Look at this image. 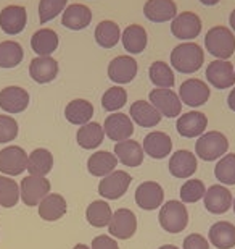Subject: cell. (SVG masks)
Segmentation results:
<instances>
[{"label": "cell", "instance_id": "obj_22", "mask_svg": "<svg viewBox=\"0 0 235 249\" xmlns=\"http://www.w3.org/2000/svg\"><path fill=\"white\" fill-rule=\"evenodd\" d=\"M197 157L190 151H181L174 152L172 157L169 159V172L176 178H188L197 172Z\"/></svg>", "mask_w": 235, "mask_h": 249}, {"label": "cell", "instance_id": "obj_34", "mask_svg": "<svg viewBox=\"0 0 235 249\" xmlns=\"http://www.w3.org/2000/svg\"><path fill=\"white\" fill-rule=\"evenodd\" d=\"M121 39V29H119L118 23L111 21V19H103L95 28V41L100 47L111 49L119 42Z\"/></svg>", "mask_w": 235, "mask_h": 249}, {"label": "cell", "instance_id": "obj_9", "mask_svg": "<svg viewBox=\"0 0 235 249\" xmlns=\"http://www.w3.org/2000/svg\"><path fill=\"white\" fill-rule=\"evenodd\" d=\"M28 168V154L19 146H8L0 151V173L3 175H21Z\"/></svg>", "mask_w": 235, "mask_h": 249}, {"label": "cell", "instance_id": "obj_23", "mask_svg": "<svg viewBox=\"0 0 235 249\" xmlns=\"http://www.w3.org/2000/svg\"><path fill=\"white\" fill-rule=\"evenodd\" d=\"M29 74L36 83L47 84L58 74V62L52 57H36L29 65Z\"/></svg>", "mask_w": 235, "mask_h": 249}, {"label": "cell", "instance_id": "obj_29", "mask_svg": "<svg viewBox=\"0 0 235 249\" xmlns=\"http://www.w3.org/2000/svg\"><path fill=\"white\" fill-rule=\"evenodd\" d=\"M66 201L62 194H48L39 204V215L47 222L60 220L64 213H66Z\"/></svg>", "mask_w": 235, "mask_h": 249}, {"label": "cell", "instance_id": "obj_41", "mask_svg": "<svg viewBox=\"0 0 235 249\" xmlns=\"http://www.w3.org/2000/svg\"><path fill=\"white\" fill-rule=\"evenodd\" d=\"M214 175L224 185H235V154H227L216 163Z\"/></svg>", "mask_w": 235, "mask_h": 249}, {"label": "cell", "instance_id": "obj_8", "mask_svg": "<svg viewBox=\"0 0 235 249\" xmlns=\"http://www.w3.org/2000/svg\"><path fill=\"white\" fill-rule=\"evenodd\" d=\"M171 33L181 41H192L202 33V19L193 12H182L172 19Z\"/></svg>", "mask_w": 235, "mask_h": 249}, {"label": "cell", "instance_id": "obj_40", "mask_svg": "<svg viewBox=\"0 0 235 249\" xmlns=\"http://www.w3.org/2000/svg\"><path fill=\"white\" fill-rule=\"evenodd\" d=\"M126 102H127V92L121 86L110 88L102 96V107L107 112H116L126 106Z\"/></svg>", "mask_w": 235, "mask_h": 249}, {"label": "cell", "instance_id": "obj_35", "mask_svg": "<svg viewBox=\"0 0 235 249\" xmlns=\"http://www.w3.org/2000/svg\"><path fill=\"white\" fill-rule=\"evenodd\" d=\"M103 138H105L103 126L98 123L84 124V126L79 128V131L76 134L78 144L82 149H97L103 142Z\"/></svg>", "mask_w": 235, "mask_h": 249}, {"label": "cell", "instance_id": "obj_13", "mask_svg": "<svg viewBox=\"0 0 235 249\" xmlns=\"http://www.w3.org/2000/svg\"><path fill=\"white\" fill-rule=\"evenodd\" d=\"M208 83L216 89H227L235 84V70L229 60H213L206 68Z\"/></svg>", "mask_w": 235, "mask_h": 249}, {"label": "cell", "instance_id": "obj_43", "mask_svg": "<svg viewBox=\"0 0 235 249\" xmlns=\"http://www.w3.org/2000/svg\"><path fill=\"white\" fill-rule=\"evenodd\" d=\"M204 193H206V188L202 180H188L181 188V199L182 202H197L204 197Z\"/></svg>", "mask_w": 235, "mask_h": 249}, {"label": "cell", "instance_id": "obj_51", "mask_svg": "<svg viewBox=\"0 0 235 249\" xmlns=\"http://www.w3.org/2000/svg\"><path fill=\"white\" fill-rule=\"evenodd\" d=\"M73 249H91V248H89L87 245H76Z\"/></svg>", "mask_w": 235, "mask_h": 249}, {"label": "cell", "instance_id": "obj_27", "mask_svg": "<svg viewBox=\"0 0 235 249\" xmlns=\"http://www.w3.org/2000/svg\"><path fill=\"white\" fill-rule=\"evenodd\" d=\"M131 118L143 128H152L161 122V113L147 101H136L131 106Z\"/></svg>", "mask_w": 235, "mask_h": 249}, {"label": "cell", "instance_id": "obj_21", "mask_svg": "<svg viewBox=\"0 0 235 249\" xmlns=\"http://www.w3.org/2000/svg\"><path fill=\"white\" fill-rule=\"evenodd\" d=\"M208 126V118L202 112H187L177 118V133L184 138L202 136Z\"/></svg>", "mask_w": 235, "mask_h": 249}, {"label": "cell", "instance_id": "obj_12", "mask_svg": "<svg viewBox=\"0 0 235 249\" xmlns=\"http://www.w3.org/2000/svg\"><path fill=\"white\" fill-rule=\"evenodd\" d=\"M132 181V177L123 170H114L108 177H103V180L98 185V194L105 199H119L127 191L129 185Z\"/></svg>", "mask_w": 235, "mask_h": 249}, {"label": "cell", "instance_id": "obj_52", "mask_svg": "<svg viewBox=\"0 0 235 249\" xmlns=\"http://www.w3.org/2000/svg\"><path fill=\"white\" fill-rule=\"evenodd\" d=\"M232 204H234V213H235V199H234V202H232Z\"/></svg>", "mask_w": 235, "mask_h": 249}, {"label": "cell", "instance_id": "obj_44", "mask_svg": "<svg viewBox=\"0 0 235 249\" xmlns=\"http://www.w3.org/2000/svg\"><path fill=\"white\" fill-rule=\"evenodd\" d=\"M18 136V122L8 115H0V144L13 141Z\"/></svg>", "mask_w": 235, "mask_h": 249}, {"label": "cell", "instance_id": "obj_37", "mask_svg": "<svg viewBox=\"0 0 235 249\" xmlns=\"http://www.w3.org/2000/svg\"><path fill=\"white\" fill-rule=\"evenodd\" d=\"M111 207L107 201H94L92 204H89L87 211H86V218L95 228H103L108 227L110 220H111Z\"/></svg>", "mask_w": 235, "mask_h": 249}, {"label": "cell", "instance_id": "obj_20", "mask_svg": "<svg viewBox=\"0 0 235 249\" xmlns=\"http://www.w3.org/2000/svg\"><path fill=\"white\" fill-rule=\"evenodd\" d=\"M204 207L208 212L211 213H226L229 209L232 207V193L227 188L221 185H214L208 188V191L204 193Z\"/></svg>", "mask_w": 235, "mask_h": 249}, {"label": "cell", "instance_id": "obj_32", "mask_svg": "<svg viewBox=\"0 0 235 249\" xmlns=\"http://www.w3.org/2000/svg\"><path fill=\"white\" fill-rule=\"evenodd\" d=\"M209 241L218 249H232L235 246V225L231 222H218L209 228Z\"/></svg>", "mask_w": 235, "mask_h": 249}, {"label": "cell", "instance_id": "obj_46", "mask_svg": "<svg viewBox=\"0 0 235 249\" xmlns=\"http://www.w3.org/2000/svg\"><path fill=\"white\" fill-rule=\"evenodd\" d=\"M92 249H119L118 243L107 235H100L92 241Z\"/></svg>", "mask_w": 235, "mask_h": 249}, {"label": "cell", "instance_id": "obj_47", "mask_svg": "<svg viewBox=\"0 0 235 249\" xmlns=\"http://www.w3.org/2000/svg\"><path fill=\"white\" fill-rule=\"evenodd\" d=\"M227 106L231 110L235 112V88L231 91V94H229V97H227Z\"/></svg>", "mask_w": 235, "mask_h": 249}, {"label": "cell", "instance_id": "obj_45", "mask_svg": "<svg viewBox=\"0 0 235 249\" xmlns=\"http://www.w3.org/2000/svg\"><path fill=\"white\" fill-rule=\"evenodd\" d=\"M184 249H209V243L198 233H192L184 240Z\"/></svg>", "mask_w": 235, "mask_h": 249}, {"label": "cell", "instance_id": "obj_19", "mask_svg": "<svg viewBox=\"0 0 235 249\" xmlns=\"http://www.w3.org/2000/svg\"><path fill=\"white\" fill-rule=\"evenodd\" d=\"M92 21V12L87 5L82 3H71L64 8L62 24L64 28L71 29V31H81L86 29Z\"/></svg>", "mask_w": 235, "mask_h": 249}, {"label": "cell", "instance_id": "obj_25", "mask_svg": "<svg viewBox=\"0 0 235 249\" xmlns=\"http://www.w3.org/2000/svg\"><path fill=\"white\" fill-rule=\"evenodd\" d=\"M114 156L126 167H139L143 162V147L137 141L126 139V141L116 142Z\"/></svg>", "mask_w": 235, "mask_h": 249}, {"label": "cell", "instance_id": "obj_1", "mask_svg": "<svg viewBox=\"0 0 235 249\" xmlns=\"http://www.w3.org/2000/svg\"><path fill=\"white\" fill-rule=\"evenodd\" d=\"M204 62L203 49L195 42H182L171 52V65L179 73L190 74L202 68Z\"/></svg>", "mask_w": 235, "mask_h": 249}, {"label": "cell", "instance_id": "obj_14", "mask_svg": "<svg viewBox=\"0 0 235 249\" xmlns=\"http://www.w3.org/2000/svg\"><path fill=\"white\" fill-rule=\"evenodd\" d=\"M103 131L111 141H116V142L126 141L134 133V122L126 113H121V112L111 113V115L105 120Z\"/></svg>", "mask_w": 235, "mask_h": 249}, {"label": "cell", "instance_id": "obj_18", "mask_svg": "<svg viewBox=\"0 0 235 249\" xmlns=\"http://www.w3.org/2000/svg\"><path fill=\"white\" fill-rule=\"evenodd\" d=\"M143 15L152 23H166L177 17V5L174 0H147Z\"/></svg>", "mask_w": 235, "mask_h": 249}, {"label": "cell", "instance_id": "obj_30", "mask_svg": "<svg viewBox=\"0 0 235 249\" xmlns=\"http://www.w3.org/2000/svg\"><path fill=\"white\" fill-rule=\"evenodd\" d=\"M121 41L124 49L129 53H134V55L136 53H142L148 42L147 31H145V28L141 26V24H131V26H127L123 31Z\"/></svg>", "mask_w": 235, "mask_h": 249}, {"label": "cell", "instance_id": "obj_31", "mask_svg": "<svg viewBox=\"0 0 235 249\" xmlns=\"http://www.w3.org/2000/svg\"><path fill=\"white\" fill-rule=\"evenodd\" d=\"M64 117L73 124H84L91 123L94 117V106L86 99H74L64 108Z\"/></svg>", "mask_w": 235, "mask_h": 249}, {"label": "cell", "instance_id": "obj_16", "mask_svg": "<svg viewBox=\"0 0 235 249\" xmlns=\"http://www.w3.org/2000/svg\"><path fill=\"white\" fill-rule=\"evenodd\" d=\"M164 191L157 181H143L136 189V202L143 211H155L163 204Z\"/></svg>", "mask_w": 235, "mask_h": 249}, {"label": "cell", "instance_id": "obj_7", "mask_svg": "<svg viewBox=\"0 0 235 249\" xmlns=\"http://www.w3.org/2000/svg\"><path fill=\"white\" fill-rule=\"evenodd\" d=\"M211 91L208 84L197 78H190L184 81L179 88V99L188 107H202L208 102Z\"/></svg>", "mask_w": 235, "mask_h": 249}, {"label": "cell", "instance_id": "obj_50", "mask_svg": "<svg viewBox=\"0 0 235 249\" xmlns=\"http://www.w3.org/2000/svg\"><path fill=\"white\" fill-rule=\"evenodd\" d=\"M158 249H179L177 246H174V245H164L161 248H158Z\"/></svg>", "mask_w": 235, "mask_h": 249}, {"label": "cell", "instance_id": "obj_2", "mask_svg": "<svg viewBox=\"0 0 235 249\" xmlns=\"http://www.w3.org/2000/svg\"><path fill=\"white\" fill-rule=\"evenodd\" d=\"M206 51L218 60H227L235 52V36L232 29L226 26H214L204 36Z\"/></svg>", "mask_w": 235, "mask_h": 249}, {"label": "cell", "instance_id": "obj_39", "mask_svg": "<svg viewBox=\"0 0 235 249\" xmlns=\"http://www.w3.org/2000/svg\"><path fill=\"white\" fill-rule=\"evenodd\" d=\"M19 201V186L10 177H0V206L15 207Z\"/></svg>", "mask_w": 235, "mask_h": 249}, {"label": "cell", "instance_id": "obj_24", "mask_svg": "<svg viewBox=\"0 0 235 249\" xmlns=\"http://www.w3.org/2000/svg\"><path fill=\"white\" fill-rule=\"evenodd\" d=\"M172 151V141L166 133L153 131L143 139V152L153 159H164Z\"/></svg>", "mask_w": 235, "mask_h": 249}, {"label": "cell", "instance_id": "obj_3", "mask_svg": "<svg viewBox=\"0 0 235 249\" xmlns=\"http://www.w3.org/2000/svg\"><path fill=\"white\" fill-rule=\"evenodd\" d=\"M229 149V141L222 133L219 131H208L206 134H202L197 141L195 151L197 156L203 160H218L221 159Z\"/></svg>", "mask_w": 235, "mask_h": 249}, {"label": "cell", "instance_id": "obj_11", "mask_svg": "<svg viewBox=\"0 0 235 249\" xmlns=\"http://www.w3.org/2000/svg\"><path fill=\"white\" fill-rule=\"evenodd\" d=\"M28 23V12L23 5H8L0 12V28L8 36L23 33Z\"/></svg>", "mask_w": 235, "mask_h": 249}, {"label": "cell", "instance_id": "obj_6", "mask_svg": "<svg viewBox=\"0 0 235 249\" xmlns=\"http://www.w3.org/2000/svg\"><path fill=\"white\" fill-rule=\"evenodd\" d=\"M150 104L161 113V117L174 118L182 112V102L172 89H153L150 92Z\"/></svg>", "mask_w": 235, "mask_h": 249}, {"label": "cell", "instance_id": "obj_42", "mask_svg": "<svg viewBox=\"0 0 235 249\" xmlns=\"http://www.w3.org/2000/svg\"><path fill=\"white\" fill-rule=\"evenodd\" d=\"M68 7V0H41L39 2V21L46 24L52 21L55 17L64 12Z\"/></svg>", "mask_w": 235, "mask_h": 249}, {"label": "cell", "instance_id": "obj_38", "mask_svg": "<svg viewBox=\"0 0 235 249\" xmlns=\"http://www.w3.org/2000/svg\"><path fill=\"white\" fill-rule=\"evenodd\" d=\"M23 47L15 41L0 42V68H15L23 62Z\"/></svg>", "mask_w": 235, "mask_h": 249}, {"label": "cell", "instance_id": "obj_28", "mask_svg": "<svg viewBox=\"0 0 235 249\" xmlns=\"http://www.w3.org/2000/svg\"><path fill=\"white\" fill-rule=\"evenodd\" d=\"M116 165H118L116 156L108 151L94 152L87 160V170L94 177H108L110 173L114 172Z\"/></svg>", "mask_w": 235, "mask_h": 249}, {"label": "cell", "instance_id": "obj_49", "mask_svg": "<svg viewBox=\"0 0 235 249\" xmlns=\"http://www.w3.org/2000/svg\"><path fill=\"white\" fill-rule=\"evenodd\" d=\"M200 3L206 5V7H213V5H218L219 0H200Z\"/></svg>", "mask_w": 235, "mask_h": 249}, {"label": "cell", "instance_id": "obj_36", "mask_svg": "<svg viewBox=\"0 0 235 249\" xmlns=\"http://www.w3.org/2000/svg\"><path fill=\"white\" fill-rule=\"evenodd\" d=\"M148 76L155 86L159 89H171L176 83L172 68L166 62H153L150 65Z\"/></svg>", "mask_w": 235, "mask_h": 249}, {"label": "cell", "instance_id": "obj_15", "mask_svg": "<svg viewBox=\"0 0 235 249\" xmlns=\"http://www.w3.org/2000/svg\"><path fill=\"white\" fill-rule=\"evenodd\" d=\"M137 62L131 55H118L108 65V78L116 84H127L137 76Z\"/></svg>", "mask_w": 235, "mask_h": 249}, {"label": "cell", "instance_id": "obj_33", "mask_svg": "<svg viewBox=\"0 0 235 249\" xmlns=\"http://www.w3.org/2000/svg\"><path fill=\"white\" fill-rule=\"evenodd\" d=\"M53 168V156L47 149H34L28 156V172L34 177H46Z\"/></svg>", "mask_w": 235, "mask_h": 249}, {"label": "cell", "instance_id": "obj_17", "mask_svg": "<svg viewBox=\"0 0 235 249\" xmlns=\"http://www.w3.org/2000/svg\"><path fill=\"white\" fill-rule=\"evenodd\" d=\"M29 106V94L19 86H8L0 91V108L8 113H21Z\"/></svg>", "mask_w": 235, "mask_h": 249}, {"label": "cell", "instance_id": "obj_26", "mask_svg": "<svg viewBox=\"0 0 235 249\" xmlns=\"http://www.w3.org/2000/svg\"><path fill=\"white\" fill-rule=\"evenodd\" d=\"M58 34L48 28L39 29L31 37V47L37 57H50L58 49Z\"/></svg>", "mask_w": 235, "mask_h": 249}, {"label": "cell", "instance_id": "obj_10", "mask_svg": "<svg viewBox=\"0 0 235 249\" xmlns=\"http://www.w3.org/2000/svg\"><path fill=\"white\" fill-rule=\"evenodd\" d=\"M110 235L118 240H129L137 230V218L129 209H118L108 223Z\"/></svg>", "mask_w": 235, "mask_h": 249}, {"label": "cell", "instance_id": "obj_48", "mask_svg": "<svg viewBox=\"0 0 235 249\" xmlns=\"http://www.w3.org/2000/svg\"><path fill=\"white\" fill-rule=\"evenodd\" d=\"M229 24H231L232 33H235V8L231 12V15H229Z\"/></svg>", "mask_w": 235, "mask_h": 249}, {"label": "cell", "instance_id": "obj_4", "mask_svg": "<svg viewBox=\"0 0 235 249\" xmlns=\"http://www.w3.org/2000/svg\"><path fill=\"white\" fill-rule=\"evenodd\" d=\"M188 223V213L181 201H168L159 211V225L168 233H181Z\"/></svg>", "mask_w": 235, "mask_h": 249}, {"label": "cell", "instance_id": "obj_5", "mask_svg": "<svg viewBox=\"0 0 235 249\" xmlns=\"http://www.w3.org/2000/svg\"><path fill=\"white\" fill-rule=\"evenodd\" d=\"M50 193V181L46 177H34L29 175L19 185V194L21 201L29 207L39 206L41 201Z\"/></svg>", "mask_w": 235, "mask_h": 249}]
</instances>
